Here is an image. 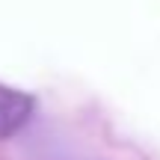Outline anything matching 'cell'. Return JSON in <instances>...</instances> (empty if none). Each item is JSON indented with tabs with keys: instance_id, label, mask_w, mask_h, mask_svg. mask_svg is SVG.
<instances>
[{
	"instance_id": "6da1fadb",
	"label": "cell",
	"mask_w": 160,
	"mask_h": 160,
	"mask_svg": "<svg viewBox=\"0 0 160 160\" xmlns=\"http://www.w3.org/2000/svg\"><path fill=\"white\" fill-rule=\"evenodd\" d=\"M33 107H36V101L27 95V92L0 83V139L15 137V133L30 122Z\"/></svg>"
}]
</instances>
